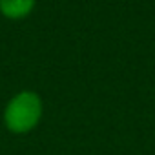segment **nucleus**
Wrapping results in <instances>:
<instances>
[{
	"label": "nucleus",
	"mask_w": 155,
	"mask_h": 155,
	"mask_svg": "<svg viewBox=\"0 0 155 155\" xmlns=\"http://www.w3.org/2000/svg\"><path fill=\"white\" fill-rule=\"evenodd\" d=\"M44 117V101L35 90H20L9 97L2 110V124L13 135H28Z\"/></svg>",
	"instance_id": "obj_1"
},
{
	"label": "nucleus",
	"mask_w": 155,
	"mask_h": 155,
	"mask_svg": "<svg viewBox=\"0 0 155 155\" xmlns=\"http://www.w3.org/2000/svg\"><path fill=\"white\" fill-rule=\"evenodd\" d=\"M38 0H0V17L9 22H20L33 15Z\"/></svg>",
	"instance_id": "obj_2"
}]
</instances>
